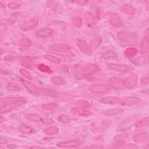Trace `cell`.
Here are the masks:
<instances>
[{
    "mask_svg": "<svg viewBox=\"0 0 149 149\" xmlns=\"http://www.w3.org/2000/svg\"><path fill=\"white\" fill-rule=\"evenodd\" d=\"M54 33V30L51 28H44L39 30L36 33V35L40 38L48 37Z\"/></svg>",
    "mask_w": 149,
    "mask_h": 149,
    "instance_id": "ac0fdd59",
    "label": "cell"
},
{
    "mask_svg": "<svg viewBox=\"0 0 149 149\" xmlns=\"http://www.w3.org/2000/svg\"><path fill=\"white\" fill-rule=\"evenodd\" d=\"M76 105L77 107L82 108H84V109H88L90 108V102L88 101L83 99L78 100L76 101Z\"/></svg>",
    "mask_w": 149,
    "mask_h": 149,
    "instance_id": "1f68e13d",
    "label": "cell"
},
{
    "mask_svg": "<svg viewBox=\"0 0 149 149\" xmlns=\"http://www.w3.org/2000/svg\"><path fill=\"white\" fill-rule=\"evenodd\" d=\"M18 130L23 133H25V134H31L34 132V130L33 127L26 125H20L19 127H18Z\"/></svg>",
    "mask_w": 149,
    "mask_h": 149,
    "instance_id": "cb8c5ba5",
    "label": "cell"
},
{
    "mask_svg": "<svg viewBox=\"0 0 149 149\" xmlns=\"http://www.w3.org/2000/svg\"><path fill=\"white\" fill-rule=\"evenodd\" d=\"M100 70V68L94 63H87L83 65H76L74 69V75L77 79L85 76H91Z\"/></svg>",
    "mask_w": 149,
    "mask_h": 149,
    "instance_id": "7a4b0ae2",
    "label": "cell"
},
{
    "mask_svg": "<svg viewBox=\"0 0 149 149\" xmlns=\"http://www.w3.org/2000/svg\"><path fill=\"white\" fill-rule=\"evenodd\" d=\"M51 81L52 83L57 85H65L66 84V80L62 77L58 76H52L51 78Z\"/></svg>",
    "mask_w": 149,
    "mask_h": 149,
    "instance_id": "d4e9b609",
    "label": "cell"
},
{
    "mask_svg": "<svg viewBox=\"0 0 149 149\" xmlns=\"http://www.w3.org/2000/svg\"><path fill=\"white\" fill-rule=\"evenodd\" d=\"M58 107V105L55 103L50 102V103H45L41 105V108L44 110L51 111L56 109Z\"/></svg>",
    "mask_w": 149,
    "mask_h": 149,
    "instance_id": "d590c367",
    "label": "cell"
},
{
    "mask_svg": "<svg viewBox=\"0 0 149 149\" xmlns=\"http://www.w3.org/2000/svg\"><path fill=\"white\" fill-rule=\"evenodd\" d=\"M138 51L134 47H128L124 51V55L126 58H131L137 55Z\"/></svg>",
    "mask_w": 149,
    "mask_h": 149,
    "instance_id": "603a6c76",
    "label": "cell"
},
{
    "mask_svg": "<svg viewBox=\"0 0 149 149\" xmlns=\"http://www.w3.org/2000/svg\"><path fill=\"white\" fill-rule=\"evenodd\" d=\"M108 22L114 27H120L123 26V23L121 18L115 13L108 12L106 13Z\"/></svg>",
    "mask_w": 149,
    "mask_h": 149,
    "instance_id": "5b68a950",
    "label": "cell"
},
{
    "mask_svg": "<svg viewBox=\"0 0 149 149\" xmlns=\"http://www.w3.org/2000/svg\"><path fill=\"white\" fill-rule=\"evenodd\" d=\"M39 23V20L38 17H33L30 20L24 22L20 26V30L23 31H29L33 29L36 27Z\"/></svg>",
    "mask_w": 149,
    "mask_h": 149,
    "instance_id": "ba28073f",
    "label": "cell"
},
{
    "mask_svg": "<svg viewBox=\"0 0 149 149\" xmlns=\"http://www.w3.org/2000/svg\"><path fill=\"white\" fill-rule=\"evenodd\" d=\"M123 112V109L122 108H113L105 110L102 112V114L107 116H113L119 113H121Z\"/></svg>",
    "mask_w": 149,
    "mask_h": 149,
    "instance_id": "44dd1931",
    "label": "cell"
},
{
    "mask_svg": "<svg viewBox=\"0 0 149 149\" xmlns=\"http://www.w3.org/2000/svg\"><path fill=\"white\" fill-rule=\"evenodd\" d=\"M60 68L64 72H67L68 71V67L66 66V65H62L61 66H60Z\"/></svg>",
    "mask_w": 149,
    "mask_h": 149,
    "instance_id": "681fc988",
    "label": "cell"
},
{
    "mask_svg": "<svg viewBox=\"0 0 149 149\" xmlns=\"http://www.w3.org/2000/svg\"><path fill=\"white\" fill-rule=\"evenodd\" d=\"M107 83L111 87L115 89L119 90L125 87L124 80L119 77H111L107 80Z\"/></svg>",
    "mask_w": 149,
    "mask_h": 149,
    "instance_id": "52a82bcc",
    "label": "cell"
},
{
    "mask_svg": "<svg viewBox=\"0 0 149 149\" xmlns=\"http://www.w3.org/2000/svg\"><path fill=\"white\" fill-rule=\"evenodd\" d=\"M101 57L105 59L115 58L117 57V54L115 52L112 51H108L102 54Z\"/></svg>",
    "mask_w": 149,
    "mask_h": 149,
    "instance_id": "836d02e7",
    "label": "cell"
},
{
    "mask_svg": "<svg viewBox=\"0 0 149 149\" xmlns=\"http://www.w3.org/2000/svg\"><path fill=\"white\" fill-rule=\"evenodd\" d=\"M59 132V129L56 126H49L46 127L44 130V133L49 136H52L58 133Z\"/></svg>",
    "mask_w": 149,
    "mask_h": 149,
    "instance_id": "83f0119b",
    "label": "cell"
},
{
    "mask_svg": "<svg viewBox=\"0 0 149 149\" xmlns=\"http://www.w3.org/2000/svg\"><path fill=\"white\" fill-rule=\"evenodd\" d=\"M33 61L30 58H24L21 62V64L27 68H30L33 66Z\"/></svg>",
    "mask_w": 149,
    "mask_h": 149,
    "instance_id": "f35d334b",
    "label": "cell"
},
{
    "mask_svg": "<svg viewBox=\"0 0 149 149\" xmlns=\"http://www.w3.org/2000/svg\"><path fill=\"white\" fill-rule=\"evenodd\" d=\"M140 101V99L137 97H126L120 99L119 105L123 106H132Z\"/></svg>",
    "mask_w": 149,
    "mask_h": 149,
    "instance_id": "7c38bea8",
    "label": "cell"
},
{
    "mask_svg": "<svg viewBox=\"0 0 149 149\" xmlns=\"http://www.w3.org/2000/svg\"><path fill=\"white\" fill-rule=\"evenodd\" d=\"M88 90L90 92L93 93H107L109 91V88L107 86L104 84H95L89 86Z\"/></svg>",
    "mask_w": 149,
    "mask_h": 149,
    "instance_id": "30bf717a",
    "label": "cell"
},
{
    "mask_svg": "<svg viewBox=\"0 0 149 149\" xmlns=\"http://www.w3.org/2000/svg\"><path fill=\"white\" fill-rule=\"evenodd\" d=\"M100 102L104 104H109V105H115L119 104L120 99L118 97H107L105 98H102L100 100Z\"/></svg>",
    "mask_w": 149,
    "mask_h": 149,
    "instance_id": "2e32d148",
    "label": "cell"
},
{
    "mask_svg": "<svg viewBox=\"0 0 149 149\" xmlns=\"http://www.w3.org/2000/svg\"><path fill=\"white\" fill-rule=\"evenodd\" d=\"M6 88L8 90L12 91H19L21 89L20 87L17 83L12 81L8 83Z\"/></svg>",
    "mask_w": 149,
    "mask_h": 149,
    "instance_id": "e575fe53",
    "label": "cell"
},
{
    "mask_svg": "<svg viewBox=\"0 0 149 149\" xmlns=\"http://www.w3.org/2000/svg\"><path fill=\"white\" fill-rule=\"evenodd\" d=\"M149 124V119L148 116H147L141 119H140L139 121H138L135 127H147Z\"/></svg>",
    "mask_w": 149,
    "mask_h": 149,
    "instance_id": "f546056e",
    "label": "cell"
},
{
    "mask_svg": "<svg viewBox=\"0 0 149 149\" xmlns=\"http://www.w3.org/2000/svg\"><path fill=\"white\" fill-rule=\"evenodd\" d=\"M125 146L122 147V148H137L138 147L136 145H134L132 144H124Z\"/></svg>",
    "mask_w": 149,
    "mask_h": 149,
    "instance_id": "c3c4849f",
    "label": "cell"
},
{
    "mask_svg": "<svg viewBox=\"0 0 149 149\" xmlns=\"http://www.w3.org/2000/svg\"><path fill=\"white\" fill-rule=\"evenodd\" d=\"M7 148H10V149H13V148H17V146L15 145V144H8L7 145Z\"/></svg>",
    "mask_w": 149,
    "mask_h": 149,
    "instance_id": "816d5d0a",
    "label": "cell"
},
{
    "mask_svg": "<svg viewBox=\"0 0 149 149\" xmlns=\"http://www.w3.org/2000/svg\"><path fill=\"white\" fill-rule=\"evenodd\" d=\"M51 49H57V50H66V51H70V48L65 44H55L51 45Z\"/></svg>",
    "mask_w": 149,
    "mask_h": 149,
    "instance_id": "d6a6232c",
    "label": "cell"
},
{
    "mask_svg": "<svg viewBox=\"0 0 149 149\" xmlns=\"http://www.w3.org/2000/svg\"><path fill=\"white\" fill-rule=\"evenodd\" d=\"M119 9L120 11H121L122 12L129 15H133L135 13V9L134 8L130 5V4H123L122 5H121L119 8Z\"/></svg>",
    "mask_w": 149,
    "mask_h": 149,
    "instance_id": "e0dca14e",
    "label": "cell"
},
{
    "mask_svg": "<svg viewBox=\"0 0 149 149\" xmlns=\"http://www.w3.org/2000/svg\"><path fill=\"white\" fill-rule=\"evenodd\" d=\"M18 79L19 81L23 85V86L31 95H33L36 97L41 95L42 92L40 90V89H39L36 85L21 77H18Z\"/></svg>",
    "mask_w": 149,
    "mask_h": 149,
    "instance_id": "277c9868",
    "label": "cell"
},
{
    "mask_svg": "<svg viewBox=\"0 0 149 149\" xmlns=\"http://www.w3.org/2000/svg\"><path fill=\"white\" fill-rule=\"evenodd\" d=\"M19 72H20V74L23 76L26 77V79H27L29 80H32V76H31L30 73L29 71H27V70L23 69V68H20L19 70Z\"/></svg>",
    "mask_w": 149,
    "mask_h": 149,
    "instance_id": "b9f144b4",
    "label": "cell"
},
{
    "mask_svg": "<svg viewBox=\"0 0 149 149\" xmlns=\"http://www.w3.org/2000/svg\"><path fill=\"white\" fill-rule=\"evenodd\" d=\"M58 120L62 123H69L71 122V119L68 115H61L58 118Z\"/></svg>",
    "mask_w": 149,
    "mask_h": 149,
    "instance_id": "60d3db41",
    "label": "cell"
},
{
    "mask_svg": "<svg viewBox=\"0 0 149 149\" xmlns=\"http://www.w3.org/2000/svg\"><path fill=\"white\" fill-rule=\"evenodd\" d=\"M44 57L45 59L49 61V62H51L52 63H55V64H59L61 62V59L55 56L49 54H45L44 55Z\"/></svg>",
    "mask_w": 149,
    "mask_h": 149,
    "instance_id": "f1b7e54d",
    "label": "cell"
},
{
    "mask_svg": "<svg viewBox=\"0 0 149 149\" xmlns=\"http://www.w3.org/2000/svg\"><path fill=\"white\" fill-rule=\"evenodd\" d=\"M0 7H1V8H3L5 7V5L4 4H3L2 2H0Z\"/></svg>",
    "mask_w": 149,
    "mask_h": 149,
    "instance_id": "11a10c76",
    "label": "cell"
},
{
    "mask_svg": "<svg viewBox=\"0 0 149 149\" xmlns=\"http://www.w3.org/2000/svg\"><path fill=\"white\" fill-rule=\"evenodd\" d=\"M88 148H103V146H93V145H92V146H91L88 147Z\"/></svg>",
    "mask_w": 149,
    "mask_h": 149,
    "instance_id": "db71d44e",
    "label": "cell"
},
{
    "mask_svg": "<svg viewBox=\"0 0 149 149\" xmlns=\"http://www.w3.org/2000/svg\"><path fill=\"white\" fill-rule=\"evenodd\" d=\"M72 23L74 27L77 28H80L83 23L81 17L80 16H76L73 18L72 20Z\"/></svg>",
    "mask_w": 149,
    "mask_h": 149,
    "instance_id": "74e56055",
    "label": "cell"
},
{
    "mask_svg": "<svg viewBox=\"0 0 149 149\" xmlns=\"http://www.w3.org/2000/svg\"><path fill=\"white\" fill-rule=\"evenodd\" d=\"M56 146L60 148H72L78 147L80 146V143L77 140H69L59 142Z\"/></svg>",
    "mask_w": 149,
    "mask_h": 149,
    "instance_id": "9a60e30c",
    "label": "cell"
},
{
    "mask_svg": "<svg viewBox=\"0 0 149 149\" xmlns=\"http://www.w3.org/2000/svg\"><path fill=\"white\" fill-rule=\"evenodd\" d=\"M50 51L55 54L61 55L62 56L66 57H73L74 56V54L71 51H66V50H57L51 49Z\"/></svg>",
    "mask_w": 149,
    "mask_h": 149,
    "instance_id": "ffe728a7",
    "label": "cell"
},
{
    "mask_svg": "<svg viewBox=\"0 0 149 149\" xmlns=\"http://www.w3.org/2000/svg\"><path fill=\"white\" fill-rule=\"evenodd\" d=\"M126 138V136L125 134H119L113 139V143L116 146L123 145L125 142V139Z\"/></svg>",
    "mask_w": 149,
    "mask_h": 149,
    "instance_id": "4dcf8cb0",
    "label": "cell"
},
{
    "mask_svg": "<svg viewBox=\"0 0 149 149\" xmlns=\"http://www.w3.org/2000/svg\"><path fill=\"white\" fill-rule=\"evenodd\" d=\"M77 3L78 4L81 5H85L87 3H88V1H77Z\"/></svg>",
    "mask_w": 149,
    "mask_h": 149,
    "instance_id": "f907efd6",
    "label": "cell"
},
{
    "mask_svg": "<svg viewBox=\"0 0 149 149\" xmlns=\"http://www.w3.org/2000/svg\"><path fill=\"white\" fill-rule=\"evenodd\" d=\"M84 20L86 25L90 28L93 27L95 23V19L94 15L90 11H87L84 15Z\"/></svg>",
    "mask_w": 149,
    "mask_h": 149,
    "instance_id": "5bb4252c",
    "label": "cell"
},
{
    "mask_svg": "<svg viewBox=\"0 0 149 149\" xmlns=\"http://www.w3.org/2000/svg\"><path fill=\"white\" fill-rule=\"evenodd\" d=\"M101 42H102V39L100 37H97L94 38V39H93L91 41L90 45L92 51H93V50L94 51L96 48H97L101 44Z\"/></svg>",
    "mask_w": 149,
    "mask_h": 149,
    "instance_id": "484cf974",
    "label": "cell"
},
{
    "mask_svg": "<svg viewBox=\"0 0 149 149\" xmlns=\"http://www.w3.org/2000/svg\"><path fill=\"white\" fill-rule=\"evenodd\" d=\"M30 148H42V147H40V146H32Z\"/></svg>",
    "mask_w": 149,
    "mask_h": 149,
    "instance_id": "9f6ffc18",
    "label": "cell"
},
{
    "mask_svg": "<svg viewBox=\"0 0 149 149\" xmlns=\"http://www.w3.org/2000/svg\"><path fill=\"white\" fill-rule=\"evenodd\" d=\"M42 93L48 96H50V97H54L56 95V93L54 91L49 89V88H42Z\"/></svg>",
    "mask_w": 149,
    "mask_h": 149,
    "instance_id": "7bdbcfd3",
    "label": "cell"
},
{
    "mask_svg": "<svg viewBox=\"0 0 149 149\" xmlns=\"http://www.w3.org/2000/svg\"><path fill=\"white\" fill-rule=\"evenodd\" d=\"M27 101L22 97H5L1 98V113H5L24 105Z\"/></svg>",
    "mask_w": 149,
    "mask_h": 149,
    "instance_id": "6da1fadb",
    "label": "cell"
},
{
    "mask_svg": "<svg viewBox=\"0 0 149 149\" xmlns=\"http://www.w3.org/2000/svg\"><path fill=\"white\" fill-rule=\"evenodd\" d=\"M149 51V34L148 29L140 42V53L142 55L146 54Z\"/></svg>",
    "mask_w": 149,
    "mask_h": 149,
    "instance_id": "8fae6325",
    "label": "cell"
},
{
    "mask_svg": "<svg viewBox=\"0 0 149 149\" xmlns=\"http://www.w3.org/2000/svg\"><path fill=\"white\" fill-rule=\"evenodd\" d=\"M117 37L123 47H130L136 45L139 42L138 36L134 32L129 33L126 31H119Z\"/></svg>",
    "mask_w": 149,
    "mask_h": 149,
    "instance_id": "3957f363",
    "label": "cell"
},
{
    "mask_svg": "<svg viewBox=\"0 0 149 149\" xmlns=\"http://www.w3.org/2000/svg\"><path fill=\"white\" fill-rule=\"evenodd\" d=\"M72 112L80 116H89L92 114V112L91 111H89L87 110L86 109L82 108L80 107H74L72 109Z\"/></svg>",
    "mask_w": 149,
    "mask_h": 149,
    "instance_id": "d6986e66",
    "label": "cell"
},
{
    "mask_svg": "<svg viewBox=\"0 0 149 149\" xmlns=\"http://www.w3.org/2000/svg\"><path fill=\"white\" fill-rule=\"evenodd\" d=\"M76 42L78 48L83 53L86 55H91L92 54V50L86 41L78 38Z\"/></svg>",
    "mask_w": 149,
    "mask_h": 149,
    "instance_id": "9c48e42d",
    "label": "cell"
},
{
    "mask_svg": "<svg viewBox=\"0 0 149 149\" xmlns=\"http://www.w3.org/2000/svg\"><path fill=\"white\" fill-rule=\"evenodd\" d=\"M26 116L27 119H29V120H30L31 122H40L41 117L39 116L38 115H36L35 113H27L26 115Z\"/></svg>",
    "mask_w": 149,
    "mask_h": 149,
    "instance_id": "8d00e7d4",
    "label": "cell"
},
{
    "mask_svg": "<svg viewBox=\"0 0 149 149\" xmlns=\"http://www.w3.org/2000/svg\"><path fill=\"white\" fill-rule=\"evenodd\" d=\"M107 66L111 70L120 73H127L129 70V67L127 65L123 64H116L113 63H109L107 64Z\"/></svg>",
    "mask_w": 149,
    "mask_h": 149,
    "instance_id": "4fadbf2b",
    "label": "cell"
},
{
    "mask_svg": "<svg viewBox=\"0 0 149 149\" xmlns=\"http://www.w3.org/2000/svg\"><path fill=\"white\" fill-rule=\"evenodd\" d=\"M40 122H41L45 125H51L54 123V121L53 119L45 116H41Z\"/></svg>",
    "mask_w": 149,
    "mask_h": 149,
    "instance_id": "ee69618b",
    "label": "cell"
},
{
    "mask_svg": "<svg viewBox=\"0 0 149 149\" xmlns=\"http://www.w3.org/2000/svg\"><path fill=\"white\" fill-rule=\"evenodd\" d=\"M37 68L38 70L44 73H51L52 71L51 69L47 65L43 64V63H40L38 65Z\"/></svg>",
    "mask_w": 149,
    "mask_h": 149,
    "instance_id": "ab89813d",
    "label": "cell"
},
{
    "mask_svg": "<svg viewBox=\"0 0 149 149\" xmlns=\"http://www.w3.org/2000/svg\"><path fill=\"white\" fill-rule=\"evenodd\" d=\"M8 143V140L3 139V137H0V143L1 144H6Z\"/></svg>",
    "mask_w": 149,
    "mask_h": 149,
    "instance_id": "f5cc1de1",
    "label": "cell"
},
{
    "mask_svg": "<svg viewBox=\"0 0 149 149\" xmlns=\"http://www.w3.org/2000/svg\"><path fill=\"white\" fill-rule=\"evenodd\" d=\"M3 59L6 61H10H10H14L15 59V56L8 55H6V56H4Z\"/></svg>",
    "mask_w": 149,
    "mask_h": 149,
    "instance_id": "bcb514c9",
    "label": "cell"
},
{
    "mask_svg": "<svg viewBox=\"0 0 149 149\" xmlns=\"http://www.w3.org/2000/svg\"><path fill=\"white\" fill-rule=\"evenodd\" d=\"M31 40L27 37H22L18 41V45L22 47H29L31 45Z\"/></svg>",
    "mask_w": 149,
    "mask_h": 149,
    "instance_id": "7402d4cb",
    "label": "cell"
},
{
    "mask_svg": "<svg viewBox=\"0 0 149 149\" xmlns=\"http://www.w3.org/2000/svg\"><path fill=\"white\" fill-rule=\"evenodd\" d=\"M138 77L136 73H130L128 76L124 80V86L127 89H132L137 83Z\"/></svg>",
    "mask_w": 149,
    "mask_h": 149,
    "instance_id": "8992f818",
    "label": "cell"
},
{
    "mask_svg": "<svg viewBox=\"0 0 149 149\" xmlns=\"http://www.w3.org/2000/svg\"><path fill=\"white\" fill-rule=\"evenodd\" d=\"M141 83L143 84H147L149 83L148 77H147L146 76H143L141 78Z\"/></svg>",
    "mask_w": 149,
    "mask_h": 149,
    "instance_id": "7dc6e473",
    "label": "cell"
},
{
    "mask_svg": "<svg viewBox=\"0 0 149 149\" xmlns=\"http://www.w3.org/2000/svg\"><path fill=\"white\" fill-rule=\"evenodd\" d=\"M148 139V133H142L139 134H137L134 137V141L137 143H141L145 141Z\"/></svg>",
    "mask_w": 149,
    "mask_h": 149,
    "instance_id": "4316f807",
    "label": "cell"
},
{
    "mask_svg": "<svg viewBox=\"0 0 149 149\" xmlns=\"http://www.w3.org/2000/svg\"><path fill=\"white\" fill-rule=\"evenodd\" d=\"M8 7L10 9H16L20 6V3L16 2H10L8 3Z\"/></svg>",
    "mask_w": 149,
    "mask_h": 149,
    "instance_id": "f6af8a7d",
    "label": "cell"
}]
</instances>
